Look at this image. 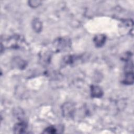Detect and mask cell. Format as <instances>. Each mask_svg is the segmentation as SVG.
I'll return each mask as SVG.
<instances>
[{
    "label": "cell",
    "mask_w": 134,
    "mask_h": 134,
    "mask_svg": "<svg viewBox=\"0 0 134 134\" xmlns=\"http://www.w3.org/2000/svg\"><path fill=\"white\" fill-rule=\"evenodd\" d=\"M106 40V37L104 35H98L94 38V42L97 47H100L104 45Z\"/></svg>",
    "instance_id": "obj_3"
},
{
    "label": "cell",
    "mask_w": 134,
    "mask_h": 134,
    "mask_svg": "<svg viewBox=\"0 0 134 134\" xmlns=\"http://www.w3.org/2000/svg\"><path fill=\"white\" fill-rule=\"evenodd\" d=\"M29 4L31 7L35 8L38 7L40 5V2L39 1H31L29 2Z\"/></svg>",
    "instance_id": "obj_8"
},
{
    "label": "cell",
    "mask_w": 134,
    "mask_h": 134,
    "mask_svg": "<svg viewBox=\"0 0 134 134\" xmlns=\"http://www.w3.org/2000/svg\"><path fill=\"white\" fill-rule=\"evenodd\" d=\"M57 130L58 129L56 128V127L53 126H50L45 129L43 132L46 133H54L57 132Z\"/></svg>",
    "instance_id": "obj_7"
},
{
    "label": "cell",
    "mask_w": 134,
    "mask_h": 134,
    "mask_svg": "<svg viewBox=\"0 0 134 134\" xmlns=\"http://www.w3.org/2000/svg\"><path fill=\"white\" fill-rule=\"evenodd\" d=\"M133 72H126L122 82L125 84H131L133 82Z\"/></svg>",
    "instance_id": "obj_5"
},
{
    "label": "cell",
    "mask_w": 134,
    "mask_h": 134,
    "mask_svg": "<svg viewBox=\"0 0 134 134\" xmlns=\"http://www.w3.org/2000/svg\"><path fill=\"white\" fill-rule=\"evenodd\" d=\"M91 95L94 97H100L103 94L102 90L98 86H92L91 88Z\"/></svg>",
    "instance_id": "obj_4"
},
{
    "label": "cell",
    "mask_w": 134,
    "mask_h": 134,
    "mask_svg": "<svg viewBox=\"0 0 134 134\" xmlns=\"http://www.w3.org/2000/svg\"><path fill=\"white\" fill-rule=\"evenodd\" d=\"M27 129V124L24 121H20L15 125L13 130L15 133H24Z\"/></svg>",
    "instance_id": "obj_2"
},
{
    "label": "cell",
    "mask_w": 134,
    "mask_h": 134,
    "mask_svg": "<svg viewBox=\"0 0 134 134\" xmlns=\"http://www.w3.org/2000/svg\"><path fill=\"white\" fill-rule=\"evenodd\" d=\"M32 27L34 30H35L37 32L41 31L42 28V23L39 19L36 18L33 20Z\"/></svg>",
    "instance_id": "obj_6"
},
{
    "label": "cell",
    "mask_w": 134,
    "mask_h": 134,
    "mask_svg": "<svg viewBox=\"0 0 134 134\" xmlns=\"http://www.w3.org/2000/svg\"><path fill=\"white\" fill-rule=\"evenodd\" d=\"M75 106L71 102H66L62 106V112L63 115L66 118H71L75 112Z\"/></svg>",
    "instance_id": "obj_1"
}]
</instances>
